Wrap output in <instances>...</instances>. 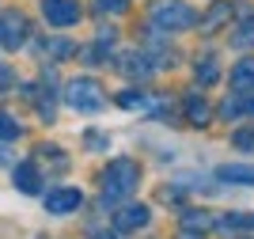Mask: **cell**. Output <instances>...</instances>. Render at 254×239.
I'll return each instance as SVG.
<instances>
[{"mask_svg":"<svg viewBox=\"0 0 254 239\" xmlns=\"http://www.w3.org/2000/svg\"><path fill=\"white\" fill-rule=\"evenodd\" d=\"M140 182V167L133 163V159H110L103 171V205H114V201L129 198L133 190H137Z\"/></svg>","mask_w":254,"mask_h":239,"instance_id":"obj_1","label":"cell"},{"mask_svg":"<svg viewBox=\"0 0 254 239\" xmlns=\"http://www.w3.org/2000/svg\"><path fill=\"white\" fill-rule=\"evenodd\" d=\"M64 99H68V106L80 110V114H95V110H103L106 91H103V83L91 80V76H76V80L64 87Z\"/></svg>","mask_w":254,"mask_h":239,"instance_id":"obj_2","label":"cell"},{"mask_svg":"<svg viewBox=\"0 0 254 239\" xmlns=\"http://www.w3.org/2000/svg\"><path fill=\"white\" fill-rule=\"evenodd\" d=\"M152 23L163 31H186L193 27V8L182 0H156L152 4Z\"/></svg>","mask_w":254,"mask_h":239,"instance_id":"obj_3","label":"cell"},{"mask_svg":"<svg viewBox=\"0 0 254 239\" xmlns=\"http://www.w3.org/2000/svg\"><path fill=\"white\" fill-rule=\"evenodd\" d=\"M27 34H31L27 15H19V11H4L0 15V50H19L27 42Z\"/></svg>","mask_w":254,"mask_h":239,"instance_id":"obj_4","label":"cell"},{"mask_svg":"<svg viewBox=\"0 0 254 239\" xmlns=\"http://www.w3.org/2000/svg\"><path fill=\"white\" fill-rule=\"evenodd\" d=\"M42 15L50 27H76L80 23V8L72 0H42Z\"/></svg>","mask_w":254,"mask_h":239,"instance_id":"obj_5","label":"cell"},{"mask_svg":"<svg viewBox=\"0 0 254 239\" xmlns=\"http://www.w3.org/2000/svg\"><path fill=\"white\" fill-rule=\"evenodd\" d=\"M80 205H84V194L76 186H61V190H50V194H46V213H53V217L76 213Z\"/></svg>","mask_w":254,"mask_h":239,"instance_id":"obj_6","label":"cell"},{"mask_svg":"<svg viewBox=\"0 0 254 239\" xmlns=\"http://www.w3.org/2000/svg\"><path fill=\"white\" fill-rule=\"evenodd\" d=\"M144 224H148V205H126L114 217L118 232H137V228H144Z\"/></svg>","mask_w":254,"mask_h":239,"instance_id":"obj_7","label":"cell"},{"mask_svg":"<svg viewBox=\"0 0 254 239\" xmlns=\"http://www.w3.org/2000/svg\"><path fill=\"white\" fill-rule=\"evenodd\" d=\"M228 83H232V91H235V95H247V91H254V61H251V57H243V61H239V65L232 69Z\"/></svg>","mask_w":254,"mask_h":239,"instance_id":"obj_8","label":"cell"},{"mask_svg":"<svg viewBox=\"0 0 254 239\" xmlns=\"http://www.w3.org/2000/svg\"><path fill=\"white\" fill-rule=\"evenodd\" d=\"M11 182H15L23 194H38V186H42V178H38V167H34V163H15Z\"/></svg>","mask_w":254,"mask_h":239,"instance_id":"obj_9","label":"cell"},{"mask_svg":"<svg viewBox=\"0 0 254 239\" xmlns=\"http://www.w3.org/2000/svg\"><path fill=\"white\" fill-rule=\"evenodd\" d=\"M118 69H122L126 76H137V80H144V76H152V73H156L159 65H152L148 57H144V53H126Z\"/></svg>","mask_w":254,"mask_h":239,"instance_id":"obj_10","label":"cell"},{"mask_svg":"<svg viewBox=\"0 0 254 239\" xmlns=\"http://www.w3.org/2000/svg\"><path fill=\"white\" fill-rule=\"evenodd\" d=\"M186 118H190L193 125L212 122V110H209V103H205V95H186Z\"/></svg>","mask_w":254,"mask_h":239,"instance_id":"obj_11","label":"cell"},{"mask_svg":"<svg viewBox=\"0 0 254 239\" xmlns=\"http://www.w3.org/2000/svg\"><path fill=\"white\" fill-rule=\"evenodd\" d=\"M232 46H235V50H251V46H254V11H247L243 19L235 23Z\"/></svg>","mask_w":254,"mask_h":239,"instance_id":"obj_12","label":"cell"},{"mask_svg":"<svg viewBox=\"0 0 254 239\" xmlns=\"http://www.w3.org/2000/svg\"><path fill=\"white\" fill-rule=\"evenodd\" d=\"M212 228L220 232H251L254 228V213H232V217H216Z\"/></svg>","mask_w":254,"mask_h":239,"instance_id":"obj_13","label":"cell"},{"mask_svg":"<svg viewBox=\"0 0 254 239\" xmlns=\"http://www.w3.org/2000/svg\"><path fill=\"white\" fill-rule=\"evenodd\" d=\"M216 175L224 182H254V167H243V163H232V167H220Z\"/></svg>","mask_w":254,"mask_h":239,"instance_id":"obj_14","label":"cell"},{"mask_svg":"<svg viewBox=\"0 0 254 239\" xmlns=\"http://www.w3.org/2000/svg\"><path fill=\"white\" fill-rule=\"evenodd\" d=\"M224 118H239V114H254V99H228L220 106Z\"/></svg>","mask_w":254,"mask_h":239,"instance_id":"obj_15","label":"cell"},{"mask_svg":"<svg viewBox=\"0 0 254 239\" xmlns=\"http://www.w3.org/2000/svg\"><path fill=\"white\" fill-rule=\"evenodd\" d=\"M42 53H50V57H68V53H76V46L72 42H61V38H46Z\"/></svg>","mask_w":254,"mask_h":239,"instance_id":"obj_16","label":"cell"},{"mask_svg":"<svg viewBox=\"0 0 254 239\" xmlns=\"http://www.w3.org/2000/svg\"><path fill=\"white\" fill-rule=\"evenodd\" d=\"M19 133H23V125L15 122L11 114H4V110H0V141H15Z\"/></svg>","mask_w":254,"mask_h":239,"instance_id":"obj_17","label":"cell"},{"mask_svg":"<svg viewBox=\"0 0 254 239\" xmlns=\"http://www.w3.org/2000/svg\"><path fill=\"white\" fill-rule=\"evenodd\" d=\"M190 232H209L212 228V217L209 213H186V220H182Z\"/></svg>","mask_w":254,"mask_h":239,"instance_id":"obj_18","label":"cell"},{"mask_svg":"<svg viewBox=\"0 0 254 239\" xmlns=\"http://www.w3.org/2000/svg\"><path fill=\"white\" fill-rule=\"evenodd\" d=\"M216 76H220L216 61H212V57H205V61H201V69H197V83H212Z\"/></svg>","mask_w":254,"mask_h":239,"instance_id":"obj_19","label":"cell"},{"mask_svg":"<svg viewBox=\"0 0 254 239\" xmlns=\"http://www.w3.org/2000/svg\"><path fill=\"white\" fill-rule=\"evenodd\" d=\"M232 145L254 156V129H239V133H232Z\"/></svg>","mask_w":254,"mask_h":239,"instance_id":"obj_20","label":"cell"},{"mask_svg":"<svg viewBox=\"0 0 254 239\" xmlns=\"http://www.w3.org/2000/svg\"><path fill=\"white\" fill-rule=\"evenodd\" d=\"M118 103L126 106V110H144V106H148V99H144L140 91H126L122 99H118Z\"/></svg>","mask_w":254,"mask_h":239,"instance_id":"obj_21","label":"cell"},{"mask_svg":"<svg viewBox=\"0 0 254 239\" xmlns=\"http://www.w3.org/2000/svg\"><path fill=\"white\" fill-rule=\"evenodd\" d=\"M126 4H129V0H99L95 8H99V15H106V11H110V15H122Z\"/></svg>","mask_w":254,"mask_h":239,"instance_id":"obj_22","label":"cell"},{"mask_svg":"<svg viewBox=\"0 0 254 239\" xmlns=\"http://www.w3.org/2000/svg\"><path fill=\"white\" fill-rule=\"evenodd\" d=\"M224 15H228V4L220 0V4H216V8L205 15V27H216V23H224Z\"/></svg>","mask_w":254,"mask_h":239,"instance_id":"obj_23","label":"cell"},{"mask_svg":"<svg viewBox=\"0 0 254 239\" xmlns=\"http://www.w3.org/2000/svg\"><path fill=\"white\" fill-rule=\"evenodd\" d=\"M11 83H15V73H11V69H8V65H4V61H0V91H8V87H11Z\"/></svg>","mask_w":254,"mask_h":239,"instance_id":"obj_24","label":"cell"},{"mask_svg":"<svg viewBox=\"0 0 254 239\" xmlns=\"http://www.w3.org/2000/svg\"><path fill=\"white\" fill-rule=\"evenodd\" d=\"M179 239H201V232H197V236H193V232H190V228H186V232H182V236H179Z\"/></svg>","mask_w":254,"mask_h":239,"instance_id":"obj_25","label":"cell"},{"mask_svg":"<svg viewBox=\"0 0 254 239\" xmlns=\"http://www.w3.org/2000/svg\"><path fill=\"white\" fill-rule=\"evenodd\" d=\"M95 239H114V236H106V232H95Z\"/></svg>","mask_w":254,"mask_h":239,"instance_id":"obj_26","label":"cell"},{"mask_svg":"<svg viewBox=\"0 0 254 239\" xmlns=\"http://www.w3.org/2000/svg\"><path fill=\"white\" fill-rule=\"evenodd\" d=\"M0 156H4V152H0Z\"/></svg>","mask_w":254,"mask_h":239,"instance_id":"obj_27","label":"cell"}]
</instances>
